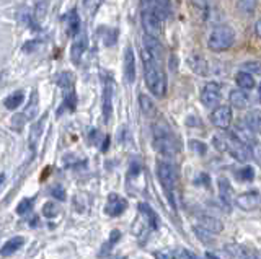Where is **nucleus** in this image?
Here are the masks:
<instances>
[{
  "instance_id": "obj_22",
  "label": "nucleus",
  "mask_w": 261,
  "mask_h": 259,
  "mask_svg": "<svg viewBox=\"0 0 261 259\" xmlns=\"http://www.w3.org/2000/svg\"><path fill=\"white\" fill-rule=\"evenodd\" d=\"M243 122L248 129H252L255 134H261V111L260 109H252L248 111L245 117H243Z\"/></svg>"
},
{
  "instance_id": "obj_51",
  "label": "nucleus",
  "mask_w": 261,
  "mask_h": 259,
  "mask_svg": "<svg viewBox=\"0 0 261 259\" xmlns=\"http://www.w3.org/2000/svg\"><path fill=\"white\" fill-rule=\"evenodd\" d=\"M258 100L261 101V83H260V87H258Z\"/></svg>"
},
{
  "instance_id": "obj_46",
  "label": "nucleus",
  "mask_w": 261,
  "mask_h": 259,
  "mask_svg": "<svg viewBox=\"0 0 261 259\" xmlns=\"http://www.w3.org/2000/svg\"><path fill=\"white\" fill-rule=\"evenodd\" d=\"M38 48V43L36 41H28L25 46H23V51L25 52H31L33 49H36Z\"/></svg>"
},
{
  "instance_id": "obj_49",
  "label": "nucleus",
  "mask_w": 261,
  "mask_h": 259,
  "mask_svg": "<svg viewBox=\"0 0 261 259\" xmlns=\"http://www.w3.org/2000/svg\"><path fill=\"white\" fill-rule=\"evenodd\" d=\"M3 183H5V174H0V188H2Z\"/></svg>"
},
{
  "instance_id": "obj_21",
  "label": "nucleus",
  "mask_w": 261,
  "mask_h": 259,
  "mask_svg": "<svg viewBox=\"0 0 261 259\" xmlns=\"http://www.w3.org/2000/svg\"><path fill=\"white\" fill-rule=\"evenodd\" d=\"M44 124H46V114H43L40 119H36V122L33 124L30 129V137H28V142H30V147L35 149L38 142H40V137L44 131Z\"/></svg>"
},
{
  "instance_id": "obj_20",
  "label": "nucleus",
  "mask_w": 261,
  "mask_h": 259,
  "mask_svg": "<svg viewBox=\"0 0 261 259\" xmlns=\"http://www.w3.org/2000/svg\"><path fill=\"white\" fill-rule=\"evenodd\" d=\"M198 223L199 227L206 228L210 233H220L224 230V223L217 217H212V215H201L198 218Z\"/></svg>"
},
{
  "instance_id": "obj_10",
  "label": "nucleus",
  "mask_w": 261,
  "mask_h": 259,
  "mask_svg": "<svg viewBox=\"0 0 261 259\" xmlns=\"http://www.w3.org/2000/svg\"><path fill=\"white\" fill-rule=\"evenodd\" d=\"M113 95H114V83L111 80V77L108 75L104 78V85H103V103H102V111L104 121L111 119L113 114Z\"/></svg>"
},
{
  "instance_id": "obj_30",
  "label": "nucleus",
  "mask_w": 261,
  "mask_h": 259,
  "mask_svg": "<svg viewBox=\"0 0 261 259\" xmlns=\"http://www.w3.org/2000/svg\"><path fill=\"white\" fill-rule=\"evenodd\" d=\"M23 98H25L23 92H20L18 90V92L10 93L8 97L3 100V104L7 109H16L18 106H21V103H23Z\"/></svg>"
},
{
  "instance_id": "obj_42",
  "label": "nucleus",
  "mask_w": 261,
  "mask_h": 259,
  "mask_svg": "<svg viewBox=\"0 0 261 259\" xmlns=\"http://www.w3.org/2000/svg\"><path fill=\"white\" fill-rule=\"evenodd\" d=\"M31 207H33V199H23L18 206H16V213H18V215H25V213L31 210Z\"/></svg>"
},
{
  "instance_id": "obj_8",
  "label": "nucleus",
  "mask_w": 261,
  "mask_h": 259,
  "mask_svg": "<svg viewBox=\"0 0 261 259\" xmlns=\"http://www.w3.org/2000/svg\"><path fill=\"white\" fill-rule=\"evenodd\" d=\"M234 204L238 209L245 210V212H252L257 210L261 206V194L260 191H245V193L235 196V202Z\"/></svg>"
},
{
  "instance_id": "obj_45",
  "label": "nucleus",
  "mask_w": 261,
  "mask_h": 259,
  "mask_svg": "<svg viewBox=\"0 0 261 259\" xmlns=\"http://www.w3.org/2000/svg\"><path fill=\"white\" fill-rule=\"evenodd\" d=\"M194 184L196 186H204V188H209V184H210V178H209V174L206 173H201L199 176L194 179Z\"/></svg>"
},
{
  "instance_id": "obj_18",
  "label": "nucleus",
  "mask_w": 261,
  "mask_h": 259,
  "mask_svg": "<svg viewBox=\"0 0 261 259\" xmlns=\"http://www.w3.org/2000/svg\"><path fill=\"white\" fill-rule=\"evenodd\" d=\"M194 10L203 16V20H210L215 10V0H190Z\"/></svg>"
},
{
  "instance_id": "obj_7",
  "label": "nucleus",
  "mask_w": 261,
  "mask_h": 259,
  "mask_svg": "<svg viewBox=\"0 0 261 259\" xmlns=\"http://www.w3.org/2000/svg\"><path fill=\"white\" fill-rule=\"evenodd\" d=\"M234 119V114H232V108L227 104H217L210 112V122L214 124L215 127L220 129V131H225L229 129Z\"/></svg>"
},
{
  "instance_id": "obj_11",
  "label": "nucleus",
  "mask_w": 261,
  "mask_h": 259,
  "mask_svg": "<svg viewBox=\"0 0 261 259\" xmlns=\"http://www.w3.org/2000/svg\"><path fill=\"white\" fill-rule=\"evenodd\" d=\"M126 209H127V201L124 198H121L119 194H114V193H111L108 196V201H106V204H104V212H106V215L119 217V215H123Z\"/></svg>"
},
{
  "instance_id": "obj_39",
  "label": "nucleus",
  "mask_w": 261,
  "mask_h": 259,
  "mask_svg": "<svg viewBox=\"0 0 261 259\" xmlns=\"http://www.w3.org/2000/svg\"><path fill=\"white\" fill-rule=\"evenodd\" d=\"M59 213L57 210V206L54 204V202H46V204L43 206V215L48 217V218H54L55 215Z\"/></svg>"
},
{
  "instance_id": "obj_34",
  "label": "nucleus",
  "mask_w": 261,
  "mask_h": 259,
  "mask_svg": "<svg viewBox=\"0 0 261 259\" xmlns=\"http://www.w3.org/2000/svg\"><path fill=\"white\" fill-rule=\"evenodd\" d=\"M36 111H38V92H33L31 98H30V103H28L23 114H25L26 119H33V117H36Z\"/></svg>"
},
{
  "instance_id": "obj_43",
  "label": "nucleus",
  "mask_w": 261,
  "mask_h": 259,
  "mask_svg": "<svg viewBox=\"0 0 261 259\" xmlns=\"http://www.w3.org/2000/svg\"><path fill=\"white\" fill-rule=\"evenodd\" d=\"M171 258H180V259H196L198 256L191 253L190 250H185V248H181V250H176L175 253H171Z\"/></svg>"
},
{
  "instance_id": "obj_44",
  "label": "nucleus",
  "mask_w": 261,
  "mask_h": 259,
  "mask_svg": "<svg viewBox=\"0 0 261 259\" xmlns=\"http://www.w3.org/2000/svg\"><path fill=\"white\" fill-rule=\"evenodd\" d=\"M51 194H52V198H55V199L65 201V191H64V188H62L60 184H57V186H54V188H51Z\"/></svg>"
},
{
  "instance_id": "obj_25",
  "label": "nucleus",
  "mask_w": 261,
  "mask_h": 259,
  "mask_svg": "<svg viewBox=\"0 0 261 259\" xmlns=\"http://www.w3.org/2000/svg\"><path fill=\"white\" fill-rule=\"evenodd\" d=\"M235 8L242 16H252L258 8V0H237Z\"/></svg>"
},
{
  "instance_id": "obj_33",
  "label": "nucleus",
  "mask_w": 261,
  "mask_h": 259,
  "mask_svg": "<svg viewBox=\"0 0 261 259\" xmlns=\"http://www.w3.org/2000/svg\"><path fill=\"white\" fill-rule=\"evenodd\" d=\"M59 87L64 90V93L75 90V78H74V75H72L70 72H64V74L59 77Z\"/></svg>"
},
{
  "instance_id": "obj_6",
  "label": "nucleus",
  "mask_w": 261,
  "mask_h": 259,
  "mask_svg": "<svg viewBox=\"0 0 261 259\" xmlns=\"http://www.w3.org/2000/svg\"><path fill=\"white\" fill-rule=\"evenodd\" d=\"M222 90H224V85L220 82H208L201 90V103L208 108H215L220 104Z\"/></svg>"
},
{
  "instance_id": "obj_2",
  "label": "nucleus",
  "mask_w": 261,
  "mask_h": 259,
  "mask_svg": "<svg viewBox=\"0 0 261 259\" xmlns=\"http://www.w3.org/2000/svg\"><path fill=\"white\" fill-rule=\"evenodd\" d=\"M157 178L162 184L170 204L175 207V189L178 186V170H176V166L170 161H157Z\"/></svg>"
},
{
  "instance_id": "obj_40",
  "label": "nucleus",
  "mask_w": 261,
  "mask_h": 259,
  "mask_svg": "<svg viewBox=\"0 0 261 259\" xmlns=\"http://www.w3.org/2000/svg\"><path fill=\"white\" fill-rule=\"evenodd\" d=\"M26 121H28V119L25 117L23 112H21V114H15V116L12 117V121H10V126H12V129H15V131H21Z\"/></svg>"
},
{
  "instance_id": "obj_3",
  "label": "nucleus",
  "mask_w": 261,
  "mask_h": 259,
  "mask_svg": "<svg viewBox=\"0 0 261 259\" xmlns=\"http://www.w3.org/2000/svg\"><path fill=\"white\" fill-rule=\"evenodd\" d=\"M154 147L163 156H175L180 150L175 136L165 124H155L154 126Z\"/></svg>"
},
{
  "instance_id": "obj_32",
  "label": "nucleus",
  "mask_w": 261,
  "mask_h": 259,
  "mask_svg": "<svg viewBox=\"0 0 261 259\" xmlns=\"http://www.w3.org/2000/svg\"><path fill=\"white\" fill-rule=\"evenodd\" d=\"M227 139H229V132H217L214 134L212 137V145L214 149L220 152V154H225L227 152Z\"/></svg>"
},
{
  "instance_id": "obj_37",
  "label": "nucleus",
  "mask_w": 261,
  "mask_h": 259,
  "mask_svg": "<svg viewBox=\"0 0 261 259\" xmlns=\"http://www.w3.org/2000/svg\"><path fill=\"white\" fill-rule=\"evenodd\" d=\"M190 149L194 152V154H198V155H206L208 145L204 144V142H201V140L193 139V140H190Z\"/></svg>"
},
{
  "instance_id": "obj_14",
  "label": "nucleus",
  "mask_w": 261,
  "mask_h": 259,
  "mask_svg": "<svg viewBox=\"0 0 261 259\" xmlns=\"http://www.w3.org/2000/svg\"><path fill=\"white\" fill-rule=\"evenodd\" d=\"M124 77L127 83H134L136 80V54L132 46L124 49Z\"/></svg>"
},
{
  "instance_id": "obj_12",
  "label": "nucleus",
  "mask_w": 261,
  "mask_h": 259,
  "mask_svg": "<svg viewBox=\"0 0 261 259\" xmlns=\"http://www.w3.org/2000/svg\"><path fill=\"white\" fill-rule=\"evenodd\" d=\"M217 188H219V198L220 201L224 202V206L227 207H232L234 206V202H235V189H234V186L230 184V181L227 178L224 176H220L217 179Z\"/></svg>"
},
{
  "instance_id": "obj_31",
  "label": "nucleus",
  "mask_w": 261,
  "mask_h": 259,
  "mask_svg": "<svg viewBox=\"0 0 261 259\" xmlns=\"http://www.w3.org/2000/svg\"><path fill=\"white\" fill-rule=\"evenodd\" d=\"M62 108H60L57 111V114H60L64 109H67V111H75L77 108V95H75V90H72V92H65L64 93V100H62Z\"/></svg>"
},
{
  "instance_id": "obj_15",
  "label": "nucleus",
  "mask_w": 261,
  "mask_h": 259,
  "mask_svg": "<svg viewBox=\"0 0 261 259\" xmlns=\"http://www.w3.org/2000/svg\"><path fill=\"white\" fill-rule=\"evenodd\" d=\"M188 65H190V69L194 74H198L201 77L210 75V65H209L208 59H204L203 55H199V54L190 55V57H188Z\"/></svg>"
},
{
  "instance_id": "obj_38",
  "label": "nucleus",
  "mask_w": 261,
  "mask_h": 259,
  "mask_svg": "<svg viewBox=\"0 0 261 259\" xmlns=\"http://www.w3.org/2000/svg\"><path fill=\"white\" fill-rule=\"evenodd\" d=\"M242 69L250 72V74H261V62L258 60H248V62H243L242 64Z\"/></svg>"
},
{
  "instance_id": "obj_5",
  "label": "nucleus",
  "mask_w": 261,
  "mask_h": 259,
  "mask_svg": "<svg viewBox=\"0 0 261 259\" xmlns=\"http://www.w3.org/2000/svg\"><path fill=\"white\" fill-rule=\"evenodd\" d=\"M232 158L235 161L240 163H247L252 156V150H250L248 145H245L240 139H237L234 136V132H229V139H227V152Z\"/></svg>"
},
{
  "instance_id": "obj_23",
  "label": "nucleus",
  "mask_w": 261,
  "mask_h": 259,
  "mask_svg": "<svg viewBox=\"0 0 261 259\" xmlns=\"http://www.w3.org/2000/svg\"><path fill=\"white\" fill-rule=\"evenodd\" d=\"M87 49V39L85 36H79L75 38V41L72 43V48H70V59L74 64H79L83 52H85Z\"/></svg>"
},
{
  "instance_id": "obj_41",
  "label": "nucleus",
  "mask_w": 261,
  "mask_h": 259,
  "mask_svg": "<svg viewBox=\"0 0 261 259\" xmlns=\"http://www.w3.org/2000/svg\"><path fill=\"white\" fill-rule=\"evenodd\" d=\"M194 233L198 235V238L204 241V243H212V238H210V232H208L206 228H203V227H194Z\"/></svg>"
},
{
  "instance_id": "obj_36",
  "label": "nucleus",
  "mask_w": 261,
  "mask_h": 259,
  "mask_svg": "<svg viewBox=\"0 0 261 259\" xmlns=\"http://www.w3.org/2000/svg\"><path fill=\"white\" fill-rule=\"evenodd\" d=\"M46 13H48V3L41 0L40 3H36L35 7V20L38 23H43V20L46 18Z\"/></svg>"
},
{
  "instance_id": "obj_47",
  "label": "nucleus",
  "mask_w": 261,
  "mask_h": 259,
  "mask_svg": "<svg viewBox=\"0 0 261 259\" xmlns=\"http://www.w3.org/2000/svg\"><path fill=\"white\" fill-rule=\"evenodd\" d=\"M255 33H257L258 38H261V18L257 21V25H255Z\"/></svg>"
},
{
  "instance_id": "obj_29",
  "label": "nucleus",
  "mask_w": 261,
  "mask_h": 259,
  "mask_svg": "<svg viewBox=\"0 0 261 259\" xmlns=\"http://www.w3.org/2000/svg\"><path fill=\"white\" fill-rule=\"evenodd\" d=\"M139 106H141V111L147 117H152L155 114V104H154V101L149 98L146 93L139 95Z\"/></svg>"
},
{
  "instance_id": "obj_13",
  "label": "nucleus",
  "mask_w": 261,
  "mask_h": 259,
  "mask_svg": "<svg viewBox=\"0 0 261 259\" xmlns=\"http://www.w3.org/2000/svg\"><path fill=\"white\" fill-rule=\"evenodd\" d=\"M234 136L237 139H240L245 145H248L250 150H253L255 147H257V145H260L258 140H257V136H255V132L252 131V129H248L243 121L242 122H237V126L234 129Z\"/></svg>"
},
{
  "instance_id": "obj_27",
  "label": "nucleus",
  "mask_w": 261,
  "mask_h": 259,
  "mask_svg": "<svg viewBox=\"0 0 261 259\" xmlns=\"http://www.w3.org/2000/svg\"><path fill=\"white\" fill-rule=\"evenodd\" d=\"M65 21H67V28H69V35L70 36H77L80 31V16L77 13V10H70V12L65 15Z\"/></svg>"
},
{
  "instance_id": "obj_50",
  "label": "nucleus",
  "mask_w": 261,
  "mask_h": 259,
  "mask_svg": "<svg viewBox=\"0 0 261 259\" xmlns=\"http://www.w3.org/2000/svg\"><path fill=\"white\" fill-rule=\"evenodd\" d=\"M206 258H217V255H214V253H206Z\"/></svg>"
},
{
  "instance_id": "obj_1",
  "label": "nucleus",
  "mask_w": 261,
  "mask_h": 259,
  "mask_svg": "<svg viewBox=\"0 0 261 259\" xmlns=\"http://www.w3.org/2000/svg\"><path fill=\"white\" fill-rule=\"evenodd\" d=\"M142 60H144V78H146V85L149 92L154 93V97L163 98L166 93V75L162 65H160V60L152 57L146 49L142 52Z\"/></svg>"
},
{
  "instance_id": "obj_28",
  "label": "nucleus",
  "mask_w": 261,
  "mask_h": 259,
  "mask_svg": "<svg viewBox=\"0 0 261 259\" xmlns=\"http://www.w3.org/2000/svg\"><path fill=\"white\" fill-rule=\"evenodd\" d=\"M225 251L234 258H253L255 256L252 250H248V248L242 246V245H235V243L225 245Z\"/></svg>"
},
{
  "instance_id": "obj_4",
  "label": "nucleus",
  "mask_w": 261,
  "mask_h": 259,
  "mask_svg": "<svg viewBox=\"0 0 261 259\" xmlns=\"http://www.w3.org/2000/svg\"><path fill=\"white\" fill-rule=\"evenodd\" d=\"M235 43V31L230 25H219L209 33L208 48L212 52H224L229 51Z\"/></svg>"
},
{
  "instance_id": "obj_16",
  "label": "nucleus",
  "mask_w": 261,
  "mask_h": 259,
  "mask_svg": "<svg viewBox=\"0 0 261 259\" xmlns=\"http://www.w3.org/2000/svg\"><path fill=\"white\" fill-rule=\"evenodd\" d=\"M139 212H141V215L146 218V222L149 223V227L152 230H158L160 228V217L158 213L155 212L151 206L147 204V202H141V204L137 206Z\"/></svg>"
},
{
  "instance_id": "obj_17",
  "label": "nucleus",
  "mask_w": 261,
  "mask_h": 259,
  "mask_svg": "<svg viewBox=\"0 0 261 259\" xmlns=\"http://www.w3.org/2000/svg\"><path fill=\"white\" fill-rule=\"evenodd\" d=\"M144 49H146L152 57H155L157 60L162 62L163 48H162V44H160L158 38H154V36H149V35L144 36Z\"/></svg>"
},
{
  "instance_id": "obj_19",
  "label": "nucleus",
  "mask_w": 261,
  "mask_h": 259,
  "mask_svg": "<svg viewBox=\"0 0 261 259\" xmlns=\"http://www.w3.org/2000/svg\"><path fill=\"white\" fill-rule=\"evenodd\" d=\"M229 101L230 104L237 109H245L250 104V97L247 93V90L243 88H234L229 95Z\"/></svg>"
},
{
  "instance_id": "obj_48",
  "label": "nucleus",
  "mask_w": 261,
  "mask_h": 259,
  "mask_svg": "<svg viewBox=\"0 0 261 259\" xmlns=\"http://www.w3.org/2000/svg\"><path fill=\"white\" fill-rule=\"evenodd\" d=\"M108 145H109V139L106 137V139H104V144H103V152L108 150Z\"/></svg>"
},
{
  "instance_id": "obj_26",
  "label": "nucleus",
  "mask_w": 261,
  "mask_h": 259,
  "mask_svg": "<svg viewBox=\"0 0 261 259\" xmlns=\"http://www.w3.org/2000/svg\"><path fill=\"white\" fill-rule=\"evenodd\" d=\"M23 245H25V238H23V236H13V238H10L7 243L2 246V250H0V255H2V256L13 255V253L18 251Z\"/></svg>"
},
{
  "instance_id": "obj_24",
  "label": "nucleus",
  "mask_w": 261,
  "mask_h": 259,
  "mask_svg": "<svg viewBox=\"0 0 261 259\" xmlns=\"http://www.w3.org/2000/svg\"><path fill=\"white\" fill-rule=\"evenodd\" d=\"M235 82H237L238 88H243V90H247V92L257 87V82H255L253 74H250V72H247V70L238 72V74L235 75Z\"/></svg>"
},
{
  "instance_id": "obj_35",
  "label": "nucleus",
  "mask_w": 261,
  "mask_h": 259,
  "mask_svg": "<svg viewBox=\"0 0 261 259\" xmlns=\"http://www.w3.org/2000/svg\"><path fill=\"white\" fill-rule=\"evenodd\" d=\"M237 178L240 179V181H245V183H250L255 179V168L253 166H243L242 170L237 171Z\"/></svg>"
},
{
  "instance_id": "obj_9",
  "label": "nucleus",
  "mask_w": 261,
  "mask_h": 259,
  "mask_svg": "<svg viewBox=\"0 0 261 259\" xmlns=\"http://www.w3.org/2000/svg\"><path fill=\"white\" fill-rule=\"evenodd\" d=\"M142 26L146 35L154 38L162 36V20L155 13H152L151 10H142Z\"/></svg>"
}]
</instances>
